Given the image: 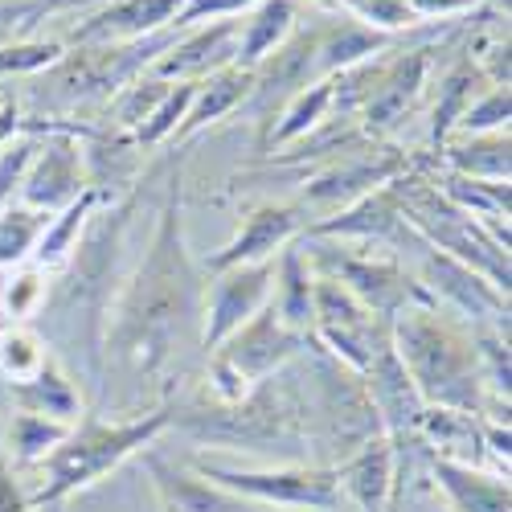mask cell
Segmentation results:
<instances>
[{"mask_svg":"<svg viewBox=\"0 0 512 512\" xmlns=\"http://www.w3.org/2000/svg\"><path fill=\"white\" fill-rule=\"evenodd\" d=\"M58 439H62L58 426H46L41 418H21V422H17V447H21L25 459H33V455H41V451H50Z\"/></svg>","mask_w":512,"mask_h":512,"instance_id":"6","label":"cell"},{"mask_svg":"<svg viewBox=\"0 0 512 512\" xmlns=\"http://www.w3.org/2000/svg\"><path fill=\"white\" fill-rule=\"evenodd\" d=\"M33 295H37V275H21V279H17V291L9 287V308H13V312H25Z\"/></svg>","mask_w":512,"mask_h":512,"instance_id":"11","label":"cell"},{"mask_svg":"<svg viewBox=\"0 0 512 512\" xmlns=\"http://www.w3.org/2000/svg\"><path fill=\"white\" fill-rule=\"evenodd\" d=\"M418 9H451V5H463V0H414Z\"/></svg>","mask_w":512,"mask_h":512,"instance_id":"14","label":"cell"},{"mask_svg":"<svg viewBox=\"0 0 512 512\" xmlns=\"http://www.w3.org/2000/svg\"><path fill=\"white\" fill-rule=\"evenodd\" d=\"M54 54H58L54 46H46V50H41V46L37 50H17V54L9 50V58H0V66H41V62H50Z\"/></svg>","mask_w":512,"mask_h":512,"instance_id":"10","label":"cell"},{"mask_svg":"<svg viewBox=\"0 0 512 512\" xmlns=\"http://www.w3.org/2000/svg\"><path fill=\"white\" fill-rule=\"evenodd\" d=\"M365 13L381 25H402L410 21V9L402 5V0H365Z\"/></svg>","mask_w":512,"mask_h":512,"instance_id":"9","label":"cell"},{"mask_svg":"<svg viewBox=\"0 0 512 512\" xmlns=\"http://www.w3.org/2000/svg\"><path fill=\"white\" fill-rule=\"evenodd\" d=\"M13 123H17V115H0V136L13 132Z\"/></svg>","mask_w":512,"mask_h":512,"instance_id":"15","label":"cell"},{"mask_svg":"<svg viewBox=\"0 0 512 512\" xmlns=\"http://www.w3.org/2000/svg\"><path fill=\"white\" fill-rule=\"evenodd\" d=\"M156 426V422H152ZM152 426H136V431H99V435H91L87 443H74V447H66L58 459H54V484H50V492L46 496H58V492H66V488H74V484H91L99 472H107V467L119 459V455H127L136 443H144L148 435H152Z\"/></svg>","mask_w":512,"mask_h":512,"instance_id":"1","label":"cell"},{"mask_svg":"<svg viewBox=\"0 0 512 512\" xmlns=\"http://www.w3.org/2000/svg\"><path fill=\"white\" fill-rule=\"evenodd\" d=\"M283 234H287V213H263V218H254L250 234L226 254V259H246V254H263V246H275Z\"/></svg>","mask_w":512,"mask_h":512,"instance_id":"3","label":"cell"},{"mask_svg":"<svg viewBox=\"0 0 512 512\" xmlns=\"http://www.w3.org/2000/svg\"><path fill=\"white\" fill-rule=\"evenodd\" d=\"M226 5H242V0H197L193 13H209V9H226Z\"/></svg>","mask_w":512,"mask_h":512,"instance_id":"13","label":"cell"},{"mask_svg":"<svg viewBox=\"0 0 512 512\" xmlns=\"http://www.w3.org/2000/svg\"><path fill=\"white\" fill-rule=\"evenodd\" d=\"M0 361H5V369L13 377H33L37 365H41V353H37V345L29 336H9L5 345H0Z\"/></svg>","mask_w":512,"mask_h":512,"instance_id":"5","label":"cell"},{"mask_svg":"<svg viewBox=\"0 0 512 512\" xmlns=\"http://www.w3.org/2000/svg\"><path fill=\"white\" fill-rule=\"evenodd\" d=\"M177 0H136V5H127V9H119L115 17H107V21H115V25H127V29H140V25H156L168 9H173Z\"/></svg>","mask_w":512,"mask_h":512,"instance_id":"8","label":"cell"},{"mask_svg":"<svg viewBox=\"0 0 512 512\" xmlns=\"http://www.w3.org/2000/svg\"><path fill=\"white\" fill-rule=\"evenodd\" d=\"M283 25H287V5H283V0H279V5H267V13L259 17V25H254V33L246 41V58H259L271 41L283 33Z\"/></svg>","mask_w":512,"mask_h":512,"instance_id":"7","label":"cell"},{"mask_svg":"<svg viewBox=\"0 0 512 512\" xmlns=\"http://www.w3.org/2000/svg\"><path fill=\"white\" fill-rule=\"evenodd\" d=\"M33 234H37V218H33V213H9V218L0 222V263L21 259L25 246L33 242Z\"/></svg>","mask_w":512,"mask_h":512,"instance_id":"4","label":"cell"},{"mask_svg":"<svg viewBox=\"0 0 512 512\" xmlns=\"http://www.w3.org/2000/svg\"><path fill=\"white\" fill-rule=\"evenodd\" d=\"M496 115H508V99H504V95H496V99H492L488 107H480L476 115H467V127H472V123H476V127L496 123Z\"/></svg>","mask_w":512,"mask_h":512,"instance_id":"12","label":"cell"},{"mask_svg":"<svg viewBox=\"0 0 512 512\" xmlns=\"http://www.w3.org/2000/svg\"><path fill=\"white\" fill-rule=\"evenodd\" d=\"M218 480L287 504H332V480H316V476H218Z\"/></svg>","mask_w":512,"mask_h":512,"instance_id":"2","label":"cell"}]
</instances>
